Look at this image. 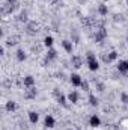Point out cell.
<instances>
[{
  "label": "cell",
  "mask_w": 128,
  "mask_h": 130,
  "mask_svg": "<svg viewBox=\"0 0 128 130\" xmlns=\"http://www.w3.org/2000/svg\"><path fill=\"white\" fill-rule=\"evenodd\" d=\"M88 67H89L91 71H96V70L99 68V64H98V61H96V56L92 52L88 53Z\"/></svg>",
  "instance_id": "6da1fadb"
},
{
  "label": "cell",
  "mask_w": 128,
  "mask_h": 130,
  "mask_svg": "<svg viewBox=\"0 0 128 130\" xmlns=\"http://www.w3.org/2000/svg\"><path fill=\"white\" fill-rule=\"evenodd\" d=\"M118 71L121 74H128V61H121L118 64Z\"/></svg>",
  "instance_id": "7a4b0ae2"
},
{
  "label": "cell",
  "mask_w": 128,
  "mask_h": 130,
  "mask_svg": "<svg viewBox=\"0 0 128 130\" xmlns=\"http://www.w3.org/2000/svg\"><path fill=\"white\" fill-rule=\"evenodd\" d=\"M54 124H56L54 118H53L51 115H47V117H45V120H44V126H45L47 129H51V127H54Z\"/></svg>",
  "instance_id": "3957f363"
},
{
  "label": "cell",
  "mask_w": 128,
  "mask_h": 130,
  "mask_svg": "<svg viewBox=\"0 0 128 130\" xmlns=\"http://www.w3.org/2000/svg\"><path fill=\"white\" fill-rule=\"evenodd\" d=\"M24 97L29 98V100L36 97V89H35V86H32V88H26V89H24Z\"/></svg>",
  "instance_id": "277c9868"
},
{
  "label": "cell",
  "mask_w": 128,
  "mask_h": 130,
  "mask_svg": "<svg viewBox=\"0 0 128 130\" xmlns=\"http://www.w3.org/2000/svg\"><path fill=\"white\" fill-rule=\"evenodd\" d=\"M107 36V32H105V29L104 27H101V29H96V33H95V41H101L102 38H105Z\"/></svg>",
  "instance_id": "5b68a950"
},
{
  "label": "cell",
  "mask_w": 128,
  "mask_h": 130,
  "mask_svg": "<svg viewBox=\"0 0 128 130\" xmlns=\"http://www.w3.org/2000/svg\"><path fill=\"white\" fill-rule=\"evenodd\" d=\"M23 83H24L26 88H32V86H35V79H33V76H26L24 80H23Z\"/></svg>",
  "instance_id": "8992f818"
},
{
  "label": "cell",
  "mask_w": 128,
  "mask_h": 130,
  "mask_svg": "<svg viewBox=\"0 0 128 130\" xmlns=\"http://www.w3.org/2000/svg\"><path fill=\"white\" fill-rule=\"evenodd\" d=\"M81 82H83V80H81V77H80L78 74H72V76H71V83H72L74 86H81Z\"/></svg>",
  "instance_id": "52a82bcc"
},
{
  "label": "cell",
  "mask_w": 128,
  "mask_h": 130,
  "mask_svg": "<svg viewBox=\"0 0 128 130\" xmlns=\"http://www.w3.org/2000/svg\"><path fill=\"white\" fill-rule=\"evenodd\" d=\"M89 124H91L92 127H98V126L101 124L99 117H98V115H92V117H91V120H89Z\"/></svg>",
  "instance_id": "ba28073f"
},
{
  "label": "cell",
  "mask_w": 128,
  "mask_h": 130,
  "mask_svg": "<svg viewBox=\"0 0 128 130\" xmlns=\"http://www.w3.org/2000/svg\"><path fill=\"white\" fill-rule=\"evenodd\" d=\"M5 109L8 110V112H14L15 109H17V103L15 101H6V104H5Z\"/></svg>",
  "instance_id": "9c48e42d"
},
{
  "label": "cell",
  "mask_w": 128,
  "mask_h": 130,
  "mask_svg": "<svg viewBox=\"0 0 128 130\" xmlns=\"http://www.w3.org/2000/svg\"><path fill=\"white\" fill-rule=\"evenodd\" d=\"M68 100H69L71 103H77V101H78V92H77V91H71V92L68 94Z\"/></svg>",
  "instance_id": "30bf717a"
},
{
  "label": "cell",
  "mask_w": 128,
  "mask_h": 130,
  "mask_svg": "<svg viewBox=\"0 0 128 130\" xmlns=\"http://www.w3.org/2000/svg\"><path fill=\"white\" fill-rule=\"evenodd\" d=\"M38 120H39V115H38L36 112L30 110V112H29V121H30L32 124H36V123H38Z\"/></svg>",
  "instance_id": "8fae6325"
},
{
  "label": "cell",
  "mask_w": 128,
  "mask_h": 130,
  "mask_svg": "<svg viewBox=\"0 0 128 130\" xmlns=\"http://www.w3.org/2000/svg\"><path fill=\"white\" fill-rule=\"evenodd\" d=\"M62 45H63V48L68 52V53H72V42L71 41H62Z\"/></svg>",
  "instance_id": "7c38bea8"
},
{
  "label": "cell",
  "mask_w": 128,
  "mask_h": 130,
  "mask_svg": "<svg viewBox=\"0 0 128 130\" xmlns=\"http://www.w3.org/2000/svg\"><path fill=\"white\" fill-rule=\"evenodd\" d=\"M57 58V52L54 48H48V53H47V59L51 61V59H56Z\"/></svg>",
  "instance_id": "4fadbf2b"
},
{
  "label": "cell",
  "mask_w": 128,
  "mask_h": 130,
  "mask_svg": "<svg viewBox=\"0 0 128 130\" xmlns=\"http://www.w3.org/2000/svg\"><path fill=\"white\" fill-rule=\"evenodd\" d=\"M71 62H72V65H74L75 68H80V67H81V58H80V56H72Z\"/></svg>",
  "instance_id": "5bb4252c"
},
{
  "label": "cell",
  "mask_w": 128,
  "mask_h": 130,
  "mask_svg": "<svg viewBox=\"0 0 128 130\" xmlns=\"http://www.w3.org/2000/svg\"><path fill=\"white\" fill-rule=\"evenodd\" d=\"M98 12H99V15H102V17H104V15H107V14H109V8H107L105 5H99V6H98Z\"/></svg>",
  "instance_id": "9a60e30c"
},
{
  "label": "cell",
  "mask_w": 128,
  "mask_h": 130,
  "mask_svg": "<svg viewBox=\"0 0 128 130\" xmlns=\"http://www.w3.org/2000/svg\"><path fill=\"white\" fill-rule=\"evenodd\" d=\"M44 44H45V47L51 48V47H53V38H51V36H45V39H44Z\"/></svg>",
  "instance_id": "2e32d148"
},
{
  "label": "cell",
  "mask_w": 128,
  "mask_h": 130,
  "mask_svg": "<svg viewBox=\"0 0 128 130\" xmlns=\"http://www.w3.org/2000/svg\"><path fill=\"white\" fill-rule=\"evenodd\" d=\"M17 59H18L20 62H23V61L26 59V53H24L23 50H18V52H17Z\"/></svg>",
  "instance_id": "e0dca14e"
},
{
  "label": "cell",
  "mask_w": 128,
  "mask_h": 130,
  "mask_svg": "<svg viewBox=\"0 0 128 130\" xmlns=\"http://www.w3.org/2000/svg\"><path fill=\"white\" fill-rule=\"evenodd\" d=\"M89 101H91V104H92V106H98V100H96V97L94 95V94H91V95H89Z\"/></svg>",
  "instance_id": "ac0fdd59"
},
{
  "label": "cell",
  "mask_w": 128,
  "mask_h": 130,
  "mask_svg": "<svg viewBox=\"0 0 128 130\" xmlns=\"http://www.w3.org/2000/svg\"><path fill=\"white\" fill-rule=\"evenodd\" d=\"M81 88H83L84 91H89V83H88V82H81Z\"/></svg>",
  "instance_id": "d6986e66"
},
{
  "label": "cell",
  "mask_w": 128,
  "mask_h": 130,
  "mask_svg": "<svg viewBox=\"0 0 128 130\" xmlns=\"http://www.w3.org/2000/svg\"><path fill=\"white\" fill-rule=\"evenodd\" d=\"M121 98H122V103H125V104L128 103V95L127 94H121Z\"/></svg>",
  "instance_id": "ffe728a7"
},
{
  "label": "cell",
  "mask_w": 128,
  "mask_h": 130,
  "mask_svg": "<svg viewBox=\"0 0 128 130\" xmlns=\"http://www.w3.org/2000/svg\"><path fill=\"white\" fill-rule=\"evenodd\" d=\"M21 20L26 21V20H27V15H26V14H21Z\"/></svg>",
  "instance_id": "44dd1931"
},
{
  "label": "cell",
  "mask_w": 128,
  "mask_h": 130,
  "mask_svg": "<svg viewBox=\"0 0 128 130\" xmlns=\"http://www.w3.org/2000/svg\"><path fill=\"white\" fill-rule=\"evenodd\" d=\"M127 5H128V0H127Z\"/></svg>",
  "instance_id": "7402d4cb"
}]
</instances>
